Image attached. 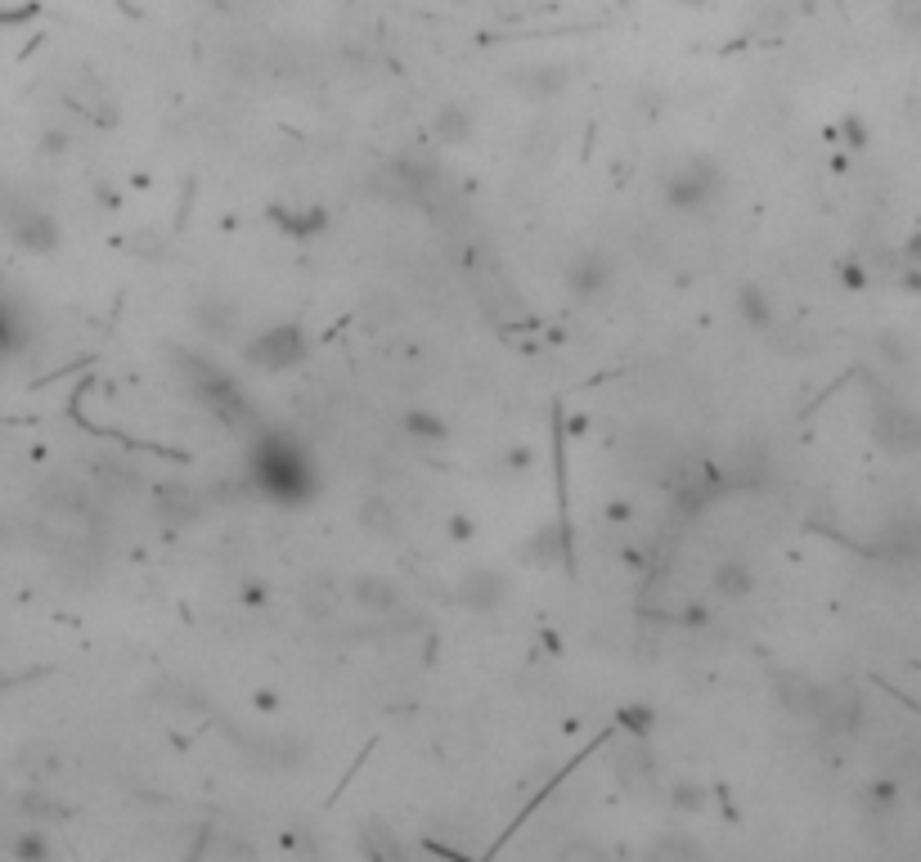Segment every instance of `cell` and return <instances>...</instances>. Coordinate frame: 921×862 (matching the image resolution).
I'll list each match as a JSON object with an SVG mask.
<instances>
[{"mask_svg": "<svg viewBox=\"0 0 921 862\" xmlns=\"http://www.w3.org/2000/svg\"><path fill=\"white\" fill-rule=\"evenodd\" d=\"M351 602L369 616H391V612H400V588L387 575H356L351 579Z\"/></svg>", "mask_w": 921, "mask_h": 862, "instance_id": "11", "label": "cell"}, {"mask_svg": "<svg viewBox=\"0 0 921 862\" xmlns=\"http://www.w3.org/2000/svg\"><path fill=\"white\" fill-rule=\"evenodd\" d=\"M450 535H454V540H468V535H472V522H468V516H454V522H450Z\"/></svg>", "mask_w": 921, "mask_h": 862, "instance_id": "29", "label": "cell"}, {"mask_svg": "<svg viewBox=\"0 0 921 862\" xmlns=\"http://www.w3.org/2000/svg\"><path fill=\"white\" fill-rule=\"evenodd\" d=\"M630 512H634V507H630L625 499H612V507H607V516H612V522H625V516H630Z\"/></svg>", "mask_w": 921, "mask_h": 862, "instance_id": "28", "label": "cell"}, {"mask_svg": "<svg viewBox=\"0 0 921 862\" xmlns=\"http://www.w3.org/2000/svg\"><path fill=\"white\" fill-rule=\"evenodd\" d=\"M881 553L894 557V562L921 557V522H917V516H903V522H894V526L881 535Z\"/></svg>", "mask_w": 921, "mask_h": 862, "instance_id": "14", "label": "cell"}, {"mask_svg": "<svg viewBox=\"0 0 921 862\" xmlns=\"http://www.w3.org/2000/svg\"><path fill=\"white\" fill-rule=\"evenodd\" d=\"M612 288V261L603 252H575L566 261V293L575 301H598Z\"/></svg>", "mask_w": 921, "mask_h": 862, "instance_id": "6", "label": "cell"}, {"mask_svg": "<svg viewBox=\"0 0 921 862\" xmlns=\"http://www.w3.org/2000/svg\"><path fill=\"white\" fill-rule=\"evenodd\" d=\"M894 23L921 37V0H894Z\"/></svg>", "mask_w": 921, "mask_h": 862, "instance_id": "22", "label": "cell"}, {"mask_svg": "<svg viewBox=\"0 0 921 862\" xmlns=\"http://www.w3.org/2000/svg\"><path fill=\"white\" fill-rule=\"evenodd\" d=\"M737 315L756 328V332H769L774 328V301L765 297V288L760 284H741L737 288Z\"/></svg>", "mask_w": 921, "mask_h": 862, "instance_id": "16", "label": "cell"}, {"mask_svg": "<svg viewBox=\"0 0 921 862\" xmlns=\"http://www.w3.org/2000/svg\"><path fill=\"white\" fill-rule=\"evenodd\" d=\"M710 593L719 602H746L750 593H756V571H750L746 562H737V557H724L710 571Z\"/></svg>", "mask_w": 921, "mask_h": 862, "instance_id": "12", "label": "cell"}, {"mask_svg": "<svg viewBox=\"0 0 921 862\" xmlns=\"http://www.w3.org/2000/svg\"><path fill=\"white\" fill-rule=\"evenodd\" d=\"M509 593H513L509 575H504V571H490V566H472V571L454 584V597L463 602L468 612H477V616L499 612V607L509 602Z\"/></svg>", "mask_w": 921, "mask_h": 862, "instance_id": "5", "label": "cell"}, {"mask_svg": "<svg viewBox=\"0 0 921 862\" xmlns=\"http://www.w3.org/2000/svg\"><path fill=\"white\" fill-rule=\"evenodd\" d=\"M872 437L890 454H917L921 450V413L899 400H881L872 413Z\"/></svg>", "mask_w": 921, "mask_h": 862, "instance_id": "4", "label": "cell"}, {"mask_svg": "<svg viewBox=\"0 0 921 862\" xmlns=\"http://www.w3.org/2000/svg\"><path fill=\"white\" fill-rule=\"evenodd\" d=\"M257 476L279 494V499H297L306 485H310V472L301 459H293L288 445H270V459L257 463Z\"/></svg>", "mask_w": 921, "mask_h": 862, "instance_id": "7", "label": "cell"}, {"mask_svg": "<svg viewBox=\"0 0 921 862\" xmlns=\"http://www.w3.org/2000/svg\"><path fill=\"white\" fill-rule=\"evenodd\" d=\"M513 85L526 100H553L571 85V63H526L513 72Z\"/></svg>", "mask_w": 921, "mask_h": 862, "instance_id": "9", "label": "cell"}, {"mask_svg": "<svg viewBox=\"0 0 921 862\" xmlns=\"http://www.w3.org/2000/svg\"><path fill=\"white\" fill-rule=\"evenodd\" d=\"M306 351H310V337L297 324H270L253 341H243V360L257 373H288L306 360Z\"/></svg>", "mask_w": 921, "mask_h": 862, "instance_id": "2", "label": "cell"}, {"mask_svg": "<svg viewBox=\"0 0 921 862\" xmlns=\"http://www.w3.org/2000/svg\"><path fill=\"white\" fill-rule=\"evenodd\" d=\"M562 553H566V540H562V531H557V526H540V531L526 540V548H522V562H531V566H553Z\"/></svg>", "mask_w": 921, "mask_h": 862, "instance_id": "19", "label": "cell"}, {"mask_svg": "<svg viewBox=\"0 0 921 862\" xmlns=\"http://www.w3.org/2000/svg\"><path fill=\"white\" fill-rule=\"evenodd\" d=\"M23 809H28L32 818H41V822H45V818H63V809L50 804V800H41V796H23Z\"/></svg>", "mask_w": 921, "mask_h": 862, "instance_id": "25", "label": "cell"}, {"mask_svg": "<svg viewBox=\"0 0 921 862\" xmlns=\"http://www.w3.org/2000/svg\"><path fill=\"white\" fill-rule=\"evenodd\" d=\"M41 148H45L50 157H59V153L68 148V135H63V131H45V135H41Z\"/></svg>", "mask_w": 921, "mask_h": 862, "instance_id": "26", "label": "cell"}, {"mask_svg": "<svg viewBox=\"0 0 921 862\" xmlns=\"http://www.w3.org/2000/svg\"><path fill=\"white\" fill-rule=\"evenodd\" d=\"M917 804H921V791H917Z\"/></svg>", "mask_w": 921, "mask_h": 862, "instance_id": "32", "label": "cell"}, {"mask_svg": "<svg viewBox=\"0 0 921 862\" xmlns=\"http://www.w3.org/2000/svg\"><path fill=\"white\" fill-rule=\"evenodd\" d=\"M679 6H688V10H697V6H706V0H679Z\"/></svg>", "mask_w": 921, "mask_h": 862, "instance_id": "31", "label": "cell"}, {"mask_svg": "<svg viewBox=\"0 0 921 862\" xmlns=\"http://www.w3.org/2000/svg\"><path fill=\"white\" fill-rule=\"evenodd\" d=\"M724 194V166L706 153L679 162L675 171L665 176V203L675 207V212H702L710 207L715 198Z\"/></svg>", "mask_w": 921, "mask_h": 862, "instance_id": "1", "label": "cell"}, {"mask_svg": "<svg viewBox=\"0 0 921 862\" xmlns=\"http://www.w3.org/2000/svg\"><path fill=\"white\" fill-rule=\"evenodd\" d=\"M0 225H6V234H10L14 247L37 252V256H45V252H54V247L63 243L54 216H50L45 207H37L32 198H19V194H6V198H0Z\"/></svg>", "mask_w": 921, "mask_h": 862, "instance_id": "3", "label": "cell"}, {"mask_svg": "<svg viewBox=\"0 0 921 862\" xmlns=\"http://www.w3.org/2000/svg\"><path fill=\"white\" fill-rule=\"evenodd\" d=\"M400 427H405V437H409V441H418V445H441V441L450 437L446 418H441V413H432V409H409V413L400 418Z\"/></svg>", "mask_w": 921, "mask_h": 862, "instance_id": "15", "label": "cell"}, {"mask_svg": "<svg viewBox=\"0 0 921 862\" xmlns=\"http://www.w3.org/2000/svg\"><path fill=\"white\" fill-rule=\"evenodd\" d=\"M656 853H679V858H693V853H702V844H697V840H684V835H665V840L656 844Z\"/></svg>", "mask_w": 921, "mask_h": 862, "instance_id": "24", "label": "cell"}, {"mask_svg": "<svg viewBox=\"0 0 921 862\" xmlns=\"http://www.w3.org/2000/svg\"><path fill=\"white\" fill-rule=\"evenodd\" d=\"M356 522H360V531H369V535H378V540H387V535H396V507L382 499V494H369L365 503H360V512H356Z\"/></svg>", "mask_w": 921, "mask_h": 862, "instance_id": "17", "label": "cell"}, {"mask_svg": "<svg viewBox=\"0 0 921 862\" xmlns=\"http://www.w3.org/2000/svg\"><path fill=\"white\" fill-rule=\"evenodd\" d=\"M877 356H881L886 365H894V369H899V365H908V360H912V347H908V341H903L899 332H877Z\"/></svg>", "mask_w": 921, "mask_h": 862, "instance_id": "20", "label": "cell"}, {"mask_svg": "<svg viewBox=\"0 0 921 862\" xmlns=\"http://www.w3.org/2000/svg\"><path fill=\"white\" fill-rule=\"evenodd\" d=\"M774 697H778V706H782L787 715H796V719H818V715H822V701H827V687H818V683L805 678V674H778V678H774Z\"/></svg>", "mask_w": 921, "mask_h": 862, "instance_id": "8", "label": "cell"}, {"mask_svg": "<svg viewBox=\"0 0 921 862\" xmlns=\"http://www.w3.org/2000/svg\"><path fill=\"white\" fill-rule=\"evenodd\" d=\"M257 710L275 715V710H279V697H275V692H257Z\"/></svg>", "mask_w": 921, "mask_h": 862, "instance_id": "30", "label": "cell"}, {"mask_svg": "<svg viewBox=\"0 0 921 862\" xmlns=\"http://www.w3.org/2000/svg\"><path fill=\"white\" fill-rule=\"evenodd\" d=\"M472 131H477V117H472L468 104H441L432 113V140L437 144H468Z\"/></svg>", "mask_w": 921, "mask_h": 862, "instance_id": "13", "label": "cell"}, {"mask_svg": "<svg viewBox=\"0 0 921 862\" xmlns=\"http://www.w3.org/2000/svg\"><path fill=\"white\" fill-rule=\"evenodd\" d=\"M41 507L50 516H63V522H91V516H95L91 494L81 490L76 481H50V485H41Z\"/></svg>", "mask_w": 921, "mask_h": 862, "instance_id": "10", "label": "cell"}, {"mask_svg": "<svg viewBox=\"0 0 921 862\" xmlns=\"http://www.w3.org/2000/svg\"><path fill=\"white\" fill-rule=\"evenodd\" d=\"M243 602H247V607H262V602H266V584H243Z\"/></svg>", "mask_w": 921, "mask_h": 862, "instance_id": "27", "label": "cell"}, {"mask_svg": "<svg viewBox=\"0 0 921 862\" xmlns=\"http://www.w3.org/2000/svg\"><path fill=\"white\" fill-rule=\"evenodd\" d=\"M10 849H14L19 858H50V844H45V840H41L37 831H28V835H19V840H14Z\"/></svg>", "mask_w": 921, "mask_h": 862, "instance_id": "23", "label": "cell"}, {"mask_svg": "<svg viewBox=\"0 0 921 862\" xmlns=\"http://www.w3.org/2000/svg\"><path fill=\"white\" fill-rule=\"evenodd\" d=\"M669 804H675L679 813H702L710 804V791L706 787H693V782H679L675 796H669Z\"/></svg>", "mask_w": 921, "mask_h": 862, "instance_id": "21", "label": "cell"}, {"mask_svg": "<svg viewBox=\"0 0 921 862\" xmlns=\"http://www.w3.org/2000/svg\"><path fill=\"white\" fill-rule=\"evenodd\" d=\"M194 319H198V328H203V332L225 337V332L238 324V306H234V301H225V297H203V301L194 306Z\"/></svg>", "mask_w": 921, "mask_h": 862, "instance_id": "18", "label": "cell"}]
</instances>
